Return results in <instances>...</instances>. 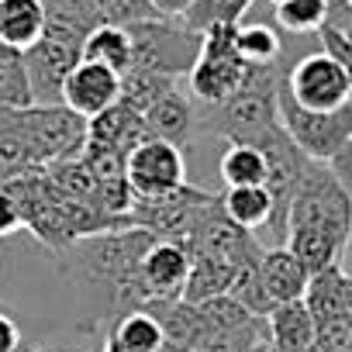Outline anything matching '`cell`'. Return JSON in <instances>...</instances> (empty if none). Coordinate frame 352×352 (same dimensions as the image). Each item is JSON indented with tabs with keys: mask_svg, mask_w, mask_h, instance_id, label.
Returning a JSON list of instances; mask_svg holds the SVG:
<instances>
[{
	"mask_svg": "<svg viewBox=\"0 0 352 352\" xmlns=\"http://www.w3.org/2000/svg\"><path fill=\"white\" fill-rule=\"evenodd\" d=\"M259 283H263V294H266L270 307H280V304L304 300L311 276L287 249H266L263 263H259Z\"/></svg>",
	"mask_w": 352,
	"mask_h": 352,
	"instance_id": "13",
	"label": "cell"
},
{
	"mask_svg": "<svg viewBox=\"0 0 352 352\" xmlns=\"http://www.w3.org/2000/svg\"><path fill=\"white\" fill-rule=\"evenodd\" d=\"M118 100H121V76L100 63L83 59L63 83V107H69L83 121H94L97 114L111 111Z\"/></svg>",
	"mask_w": 352,
	"mask_h": 352,
	"instance_id": "9",
	"label": "cell"
},
{
	"mask_svg": "<svg viewBox=\"0 0 352 352\" xmlns=\"http://www.w3.org/2000/svg\"><path fill=\"white\" fill-rule=\"evenodd\" d=\"M221 211L245 232L270 228L273 221V197L266 187H235L221 194Z\"/></svg>",
	"mask_w": 352,
	"mask_h": 352,
	"instance_id": "21",
	"label": "cell"
},
{
	"mask_svg": "<svg viewBox=\"0 0 352 352\" xmlns=\"http://www.w3.org/2000/svg\"><path fill=\"white\" fill-rule=\"evenodd\" d=\"M276 114L283 131L311 162H331L352 138V104L342 111H307L283 90V80L276 94Z\"/></svg>",
	"mask_w": 352,
	"mask_h": 352,
	"instance_id": "5",
	"label": "cell"
},
{
	"mask_svg": "<svg viewBox=\"0 0 352 352\" xmlns=\"http://www.w3.org/2000/svg\"><path fill=\"white\" fill-rule=\"evenodd\" d=\"M252 8H256V0H194V8L184 14V21L204 35L221 25H239Z\"/></svg>",
	"mask_w": 352,
	"mask_h": 352,
	"instance_id": "23",
	"label": "cell"
},
{
	"mask_svg": "<svg viewBox=\"0 0 352 352\" xmlns=\"http://www.w3.org/2000/svg\"><path fill=\"white\" fill-rule=\"evenodd\" d=\"M124 166H128V187L135 201H155L187 184L184 148L162 138H145L138 148H131Z\"/></svg>",
	"mask_w": 352,
	"mask_h": 352,
	"instance_id": "7",
	"label": "cell"
},
{
	"mask_svg": "<svg viewBox=\"0 0 352 352\" xmlns=\"http://www.w3.org/2000/svg\"><path fill=\"white\" fill-rule=\"evenodd\" d=\"M235 270L232 263L218 259V256H201L194 252L190 256V276H187V287H184V297L187 304H204V300H214V297H225L232 290V280H235Z\"/></svg>",
	"mask_w": 352,
	"mask_h": 352,
	"instance_id": "18",
	"label": "cell"
},
{
	"mask_svg": "<svg viewBox=\"0 0 352 352\" xmlns=\"http://www.w3.org/2000/svg\"><path fill=\"white\" fill-rule=\"evenodd\" d=\"M252 73L256 69L235 49V25H221L201 35V56L184 87L197 107H221L249 87Z\"/></svg>",
	"mask_w": 352,
	"mask_h": 352,
	"instance_id": "2",
	"label": "cell"
},
{
	"mask_svg": "<svg viewBox=\"0 0 352 352\" xmlns=\"http://www.w3.org/2000/svg\"><path fill=\"white\" fill-rule=\"evenodd\" d=\"M145 128L152 138H162V142H173V145H187L194 138V124H197V104L190 100L187 87L176 83L169 87L145 114Z\"/></svg>",
	"mask_w": 352,
	"mask_h": 352,
	"instance_id": "10",
	"label": "cell"
},
{
	"mask_svg": "<svg viewBox=\"0 0 352 352\" xmlns=\"http://www.w3.org/2000/svg\"><path fill=\"white\" fill-rule=\"evenodd\" d=\"M135 45V66L142 73L187 80L201 56V32H194L184 18H152L128 28Z\"/></svg>",
	"mask_w": 352,
	"mask_h": 352,
	"instance_id": "3",
	"label": "cell"
},
{
	"mask_svg": "<svg viewBox=\"0 0 352 352\" xmlns=\"http://www.w3.org/2000/svg\"><path fill=\"white\" fill-rule=\"evenodd\" d=\"M100 25H118V28H131L138 21H152V18H162L152 0H90Z\"/></svg>",
	"mask_w": 352,
	"mask_h": 352,
	"instance_id": "25",
	"label": "cell"
},
{
	"mask_svg": "<svg viewBox=\"0 0 352 352\" xmlns=\"http://www.w3.org/2000/svg\"><path fill=\"white\" fill-rule=\"evenodd\" d=\"M331 0H283L273 8L276 28L290 38H314L321 25L328 21Z\"/></svg>",
	"mask_w": 352,
	"mask_h": 352,
	"instance_id": "22",
	"label": "cell"
},
{
	"mask_svg": "<svg viewBox=\"0 0 352 352\" xmlns=\"http://www.w3.org/2000/svg\"><path fill=\"white\" fill-rule=\"evenodd\" d=\"M152 8H155L162 18H184V14L194 8V0H152Z\"/></svg>",
	"mask_w": 352,
	"mask_h": 352,
	"instance_id": "32",
	"label": "cell"
},
{
	"mask_svg": "<svg viewBox=\"0 0 352 352\" xmlns=\"http://www.w3.org/2000/svg\"><path fill=\"white\" fill-rule=\"evenodd\" d=\"M338 266H342V273L352 280V232H349V242H345V249H342V259H338Z\"/></svg>",
	"mask_w": 352,
	"mask_h": 352,
	"instance_id": "34",
	"label": "cell"
},
{
	"mask_svg": "<svg viewBox=\"0 0 352 352\" xmlns=\"http://www.w3.org/2000/svg\"><path fill=\"white\" fill-rule=\"evenodd\" d=\"M21 345H25V338H21L18 321L8 311H0V352H18Z\"/></svg>",
	"mask_w": 352,
	"mask_h": 352,
	"instance_id": "30",
	"label": "cell"
},
{
	"mask_svg": "<svg viewBox=\"0 0 352 352\" xmlns=\"http://www.w3.org/2000/svg\"><path fill=\"white\" fill-rule=\"evenodd\" d=\"M204 318V324L211 331H225V328H242L249 321H256V314H249L239 300H232L228 294L225 297H214V300H204V304H194Z\"/></svg>",
	"mask_w": 352,
	"mask_h": 352,
	"instance_id": "27",
	"label": "cell"
},
{
	"mask_svg": "<svg viewBox=\"0 0 352 352\" xmlns=\"http://www.w3.org/2000/svg\"><path fill=\"white\" fill-rule=\"evenodd\" d=\"M283 90L307 111H342L352 104V73L314 45L287 66Z\"/></svg>",
	"mask_w": 352,
	"mask_h": 352,
	"instance_id": "6",
	"label": "cell"
},
{
	"mask_svg": "<svg viewBox=\"0 0 352 352\" xmlns=\"http://www.w3.org/2000/svg\"><path fill=\"white\" fill-rule=\"evenodd\" d=\"M266 328H270V349L273 352H314L318 324H314L304 300L273 307L270 318H266Z\"/></svg>",
	"mask_w": 352,
	"mask_h": 352,
	"instance_id": "14",
	"label": "cell"
},
{
	"mask_svg": "<svg viewBox=\"0 0 352 352\" xmlns=\"http://www.w3.org/2000/svg\"><path fill=\"white\" fill-rule=\"evenodd\" d=\"M218 176L228 190L235 187H266L270 169H266V155L256 145H228L218 159Z\"/></svg>",
	"mask_w": 352,
	"mask_h": 352,
	"instance_id": "20",
	"label": "cell"
},
{
	"mask_svg": "<svg viewBox=\"0 0 352 352\" xmlns=\"http://www.w3.org/2000/svg\"><path fill=\"white\" fill-rule=\"evenodd\" d=\"M49 25L45 0H0V45L25 56L42 42Z\"/></svg>",
	"mask_w": 352,
	"mask_h": 352,
	"instance_id": "12",
	"label": "cell"
},
{
	"mask_svg": "<svg viewBox=\"0 0 352 352\" xmlns=\"http://www.w3.org/2000/svg\"><path fill=\"white\" fill-rule=\"evenodd\" d=\"M314 352H352V318L321 321L314 331Z\"/></svg>",
	"mask_w": 352,
	"mask_h": 352,
	"instance_id": "28",
	"label": "cell"
},
{
	"mask_svg": "<svg viewBox=\"0 0 352 352\" xmlns=\"http://www.w3.org/2000/svg\"><path fill=\"white\" fill-rule=\"evenodd\" d=\"M187 276H190V249L184 242L155 239V245L142 259V287H145L152 307L180 300Z\"/></svg>",
	"mask_w": 352,
	"mask_h": 352,
	"instance_id": "8",
	"label": "cell"
},
{
	"mask_svg": "<svg viewBox=\"0 0 352 352\" xmlns=\"http://www.w3.org/2000/svg\"><path fill=\"white\" fill-rule=\"evenodd\" d=\"M235 49L239 56L252 66V69H266V66H290L297 56L287 52V35L276 28L273 21L256 18L252 11L235 25Z\"/></svg>",
	"mask_w": 352,
	"mask_h": 352,
	"instance_id": "11",
	"label": "cell"
},
{
	"mask_svg": "<svg viewBox=\"0 0 352 352\" xmlns=\"http://www.w3.org/2000/svg\"><path fill=\"white\" fill-rule=\"evenodd\" d=\"M83 59H87V63H100V66L114 69L118 76L131 73V66H135V45H131L128 28L97 25V28L87 35V42H83Z\"/></svg>",
	"mask_w": 352,
	"mask_h": 352,
	"instance_id": "19",
	"label": "cell"
},
{
	"mask_svg": "<svg viewBox=\"0 0 352 352\" xmlns=\"http://www.w3.org/2000/svg\"><path fill=\"white\" fill-rule=\"evenodd\" d=\"M252 352H270V342H263V345H256Z\"/></svg>",
	"mask_w": 352,
	"mask_h": 352,
	"instance_id": "35",
	"label": "cell"
},
{
	"mask_svg": "<svg viewBox=\"0 0 352 352\" xmlns=\"http://www.w3.org/2000/svg\"><path fill=\"white\" fill-rule=\"evenodd\" d=\"M18 228H21V214H18L14 201L0 190V235H11V232H18Z\"/></svg>",
	"mask_w": 352,
	"mask_h": 352,
	"instance_id": "31",
	"label": "cell"
},
{
	"mask_svg": "<svg viewBox=\"0 0 352 352\" xmlns=\"http://www.w3.org/2000/svg\"><path fill=\"white\" fill-rule=\"evenodd\" d=\"M32 169H42V166H38L35 152L28 148V142L21 135L11 131V135L0 138V187L18 180V176H25V173H32Z\"/></svg>",
	"mask_w": 352,
	"mask_h": 352,
	"instance_id": "26",
	"label": "cell"
},
{
	"mask_svg": "<svg viewBox=\"0 0 352 352\" xmlns=\"http://www.w3.org/2000/svg\"><path fill=\"white\" fill-rule=\"evenodd\" d=\"M104 352H162V324L148 311L118 318L104 335Z\"/></svg>",
	"mask_w": 352,
	"mask_h": 352,
	"instance_id": "17",
	"label": "cell"
},
{
	"mask_svg": "<svg viewBox=\"0 0 352 352\" xmlns=\"http://www.w3.org/2000/svg\"><path fill=\"white\" fill-rule=\"evenodd\" d=\"M290 232H318L328 235L345 249L352 232V197L335 180V173L324 162H307L300 187L287 211V235Z\"/></svg>",
	"mask_w": 352,
	"mask_h": 352,
	"instance_id": "1",
	"label": "cell"
},
{
	"mask_svg": "<svg viewBox=\"0 0 352 352\" xmlns=\"http://www.w3.org/2000/svg\"><path fill=\"white\" fill-rule=\"evenodd\" d=\"M25 107H11V104H0V138L4 135H11L14 128H18V114H21Z\"/></svg>",
	"mask_w": 352,
	"mask_h": 352,
	"instance_id": "33",
	"label": "cell"
},
{
	"mask_svg": "<svg viewBox=\"0 0 352 352\" xmlns=\"http://www.w3.org/2000/svg\"><path fill=\"white\" fill-rule=\"evenodd\" d=\"M87 131L90 121H83L63 104H32L18 114V128H14V135H21L35 152L38 166L80 159L87 145Z\"/></svg>",
	"mask_w": 352,
	"mask_h": 352,
	"instance_id": "4",
	"label": "cell"
},
{
	"mask_svg": "<svg viewBox=\"0 0 352 352\" xmlns=\"http://www.w3.org/2000/svg\"><path fill=\"white\" fill-rule=\"evenodd\" d=\"M304 304H307L314 324L335 321V318H352V280L342 273V266H331V270L311 276Z\"/></svg>",
	"mask_w": 352,
	"mask_h": 352,
	"instance_id": "16",
	"label": "cell"
},
{
	"mask_svg": "<svg viewBox=\"0 0 352 352\" xmlns=\"http://www.w3.org/2000/svg\"><path fill=\"white\" fill-rule=\"evenodd\" d=\"M87 138H90V142H100V145H107V148H114V152H121V155L128 159L131 148H138V145H142L145 138H152V135H148L142 114H135V111L124 107V104H114L111 111H104V114H97V118L90 121Z\"/></svg>",
	"mask_w": 352,
	"mask_h": 352,
	"instance_id": "15",
	"label": "cell"
},
{
	"mask_svg": "<svg viewBox=\"0 0 352 352\" xmlns=\"http://www.w3.org/2000/svg\"><path fill=\"white\" fill-rule=\"evenodd\" d=\"M266 4H273V8H276V4H283V0H266Z\"/></svg>",
	"mask_w": 352,
	"mask_h": 352,
	"instance_id": "37",
	"label": "cell"
},
{
	"mask_svg": "<svg viewBox=\"0 0 352 352\" xmlns=\"http://www.w3.org/2000/svg\"><path fill=\"white\" fill-rule=\"evenodd\" d=\"M328 169L335 173V180H338V184L349 190V197H352V138H349V142L342 145V152L328 162Z\"/></svg>",
	"mask_w": 352,
	"mask_h": 352,
	"instance_id": "29",
	"label": "cell"
},
{
	"mask_svg": "<svg viewBox=\"0 0 352 352\" xmlns=\"http://www.w3.org/2000/svg\"><path fill=\"white\" fill-rule=\"evenodd\" d=\"M0 104H11V107H32V83L25 73V63L18 52L0 56Z\"/></svg>",
	"mask_w": 352,
	"mask_h": 352,
	"instance_id": "24",
	"label": "cell"
},
{
	"mask_svg": "<svg viewBox=\"0 0 352 352\" xmlns=\"http://www.w3.org/2000/svg\"><path fill=\"white\" fill-rule=\"evenodd\" d=\"M18 352H38V349H32V345H28V342H25V345H21V349H18Z\"/></svg>",
	"mask_w": 352,
	"mask_h": 352,
	"instance_id": "36",
	"label": "cell"
},
{
	"mask_svg": "<svg viewBox=\"0 0 352 352\" xmlns=\"http://www.w3.org/2000/svg\"><path fill=\"white\" fill-rule=\"evenodd\" d=\"M270 352H273V349H270Z\"/></svg>",
	"mask_w": 352,
	"mask_h": 352,
	"instance_id": "38",
	"label": "cell"
}]
</instances>
